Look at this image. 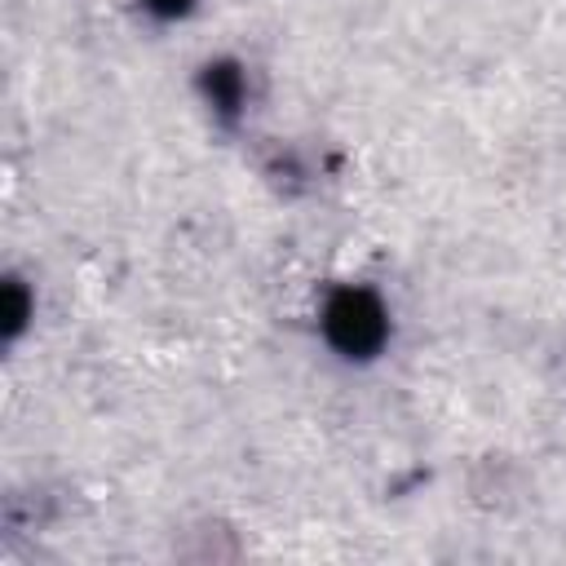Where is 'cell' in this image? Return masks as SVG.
<instances>
[{"label":"cell","instance_id":"obj_1","mask_svg":"<svg viewBox=\"0 0 566 566\" xmlns=\"http://www.w3.org/2000/svg\"><path fill=\"white\" fill-rule=\"evenodd\" d=\"M323 332L327 340L345 354V358H367L380 349L389 323H385V310L371 292L363 287H345L327 301V314H323Z\"/></svg>","mask_w":566,"mask_h":566},{"label":"cell","instance_id":"obj_2","mask_svg":"<svg viewBox=\"0 0 566 566\" xmlns=\"http://www.w3.org/2000/svg\"><path fill=\"white\" fill-rule=\"evenodd\" d=\"M208 71H212V66H208ZM208 93L217 97L221 111H234V106H239V75H234L230 66H217V71L208 75Z\"/></svg>","mask_w":566,"mask_h":566},{"label":"cell","instance_id":"obj_3","mask_svg":"<svg viewBox=\"0 0 566 566\" xmlns=\"http://www.w3.org/2000/svg\"><path fill=\"white\" fill-rule=\"evenodd\" d=\"M146 9H155V13L172 18V13H186V9H190V0H146Z\"/></svg>","mask_w":566,"mask_h":566},{"label":"cell","instance_id":"obj_4","mask_svg":"<svg viewBox=\"0 0 566 566\" xmlns=\"http://www.w3.org/2000/svg\"><path fill=\"white\" fill-rule=\"evenodd\" d=\"M22 314H27V301H22V292H18V287H9V327H18V323H22Z\"/></svg>","mask_w":566,"mask_h":566}]
</instances>
